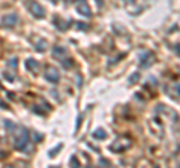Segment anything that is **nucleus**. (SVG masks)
<instances>
[{
  "mask_svg": "<svg viewBox=\"0 0 180 168\" xmlns=\"http://www.w3.org/2000/svg\"><path fill=\"white\" fill-rule=\"evenodd\" d=\"M29 143H30V140H29V131H26L24 128H21L20 131H18L17 137H15V149H17V150H26L29 146Z\"/></svg>",
  "mask_w": 180,
  "mask_h": 168,
  "instance_id": "nucleus-1",
  "label": "nucleus"
},
{
  "mask_svg": "<svg viewBox=\"0 0 180 168\" xmlns=\"http://www.w3.org/2000/svg\"><path fill=\"white\" fill-rule=\"evenodd\" d=\"M27 6H29V9H30V12L35 15L36 18H42L44 15H45V9L39 5V3H36V2H27Z\"/></svg>",
  "mask_w": 180,
  "mask_h": 168,
  "instance_id": "nucleus-2",
  "label": "nucleus"
},
{
  "mask_svg": "<svg viewBox=\"0 0 180 168\" xmlns=\"http://www.w3.org/2000/svg\"><path fill=\"white\" fill-rule=\"evenodd\" d=\"M44 77H45L50 83H57V81L60 80V74H59V71L54 69V68H48V69L45 71Z\"/></svg>",
  "mask_w": 180,
  "mask_h": 168,
  "instance_id": "nucleus-3",
  "label": "nucleus"
},
{
  "mask_svg": "<svg viewBox=\"0 0 180 168\" xmlns=\"http://www.w3.org/2000/svg\"><path fill=\"white\" fill-rule=\"evenodd\" d=\"M77 11L84 15V17H90V9L87 6V3H86V0H78V3H77Z\"/></svg>",
  "mask_w": 180,
  "mask_h": 168,
  "instance_id": "nucleus-4",
  "label": "nucleus"
},
{
  "mask_svg": "<svg viewBox=\"0 0 180 168\" xmlns=\"http://www.w3.org/2000/svg\"><path fill=\"white\" fill-rule=\"evenodd\" d=\"M53 56H54L57 60L62 62L63 59L66 57V48H65V47H60V45L54 47V50H53Z\"/></svg>",
  "mask_w": 180,
  "mask_h": 168,
  "instance_id": "nucleus-5",
  "label": "nucleus"
},
{
  "mask_svg": "<svg viewBox=\"0 0 180 168\" xmlns=\"http://www.w3.org/2000/svg\"><path fill=\"white\" fill-rule=\"evenodd\" d=\"M18 23V17L15 14H9L3 18V26H8V27H14L15 24Z\"/></svg>",
  "mask_w": 180,
  "mask_h": 168,
  "instance_id": "nucleus-6",
  "label": "nucleus"
},
{
  "mask_svg": "<svg viewBox=\"0 0 180 168\" xmlns=\"http://www.w3.org/2000/svg\"><path fill=\"white\" fill-rule=\"evenodd\" d=\"M26 65H27V68L32 71V72H38V68H39V63L35 60V59H29L27 62H26Z\"/></svg>",
  "mask_w": 180,
  "mask_h": 168,
  "instance_id": "nucleus-7",
  "label": "nucleus"
},
{
  "mask_svg": "<svg viewBox=\"0 0 180 168\" xmlns=\"http://www.w3.org/2000/svg\"><path fill=\"white\" fill-rule=\"evenodd\" d=\"M153 54H150V53H147V54H144L143 57H141V60H140V63L143 65V66H149V63H152V59L149 60V57H152Z\"/></svg>",
  "mask_w": 180,
  "mask_h": 168,
  "instance_id": "nucleus-8",
  "label": "nucleus"
},
{
  "mask_svg": "<svg viewBox=\"0 0 180 168\" xmlns=\"http://www.w3.org/2000/svg\"><path fill=\"white\" fill-rule=\"evenodd\" d=\"M93 137L95 138H107V134L104 131H96V132H93Z\"/></svg>",
  "mask_w": 180,
  "mask_h": 168,
  "instance_id": "nucleus-9",
  "label": "nucleus"
},
{
  "mask_svg": "<svg viewBox=\"0 0 180 168\" xmlns=\"http://www.w3.org/2000/svg\"><path fill=\"white\" fill-rule=\"evenodd\" d=\"M5 77H6L9 81H12L15 78V74H14V71H5Z\"/></svg>",
  "mask_w": 180,
  "mask_h": 168,
  "instance_id": "nucleus-10",
  "label": "nucleus"
},
{
  "mask_svg": "<svg viewBox=\"0 0 180 168\" xmlns=\"http://www.w3.org/2000/svg\"><path fill=\"white\" fill-rule=\"evenodd\" d=\"M173 93L174 95H180V84H179V83L173 84Z\"/></svg>",
  "mask_w": 180,
  "mask_h": 168,
  "instance_id": "nucleus-11",
  "label": "nucleus"
},
{
  "mask_svg": "<svg viewBox=\"0 0 180 168\" xmlns=\"http://www.w3.org/2000/svg\"><path fill=\"white\" fill-rule=\"evenodd\" d=\"M36 50H38V51H44V50H45V41H42V42H38V45H36Z\"/></svg>",
  "mask_w": 180,
  "mask_h": 168,
  "instance_id": "nucleus-12",
  "label": "nucleus"
},
{
  "mask_svg": "<svg viewBox=\"0 0 180 168\" xmlns=\"http://www.w3.org/2000/svg\"><path fill=\"white\" fill-rule=\"evenodd\" d=\"M17 63H18V60H17V59H15V57H12V59H11V60L8 62V65H9V66H17Z\"/></svg>",
  "mask_w": 180,
  "mask_h": 168,
  "instance_id": "nucleus-13",
  "label": "nucleus"
},
{
  "mask_svg": "<svg viewBox=\"0 0 180 168\" xmlns=\"http://www.w3.org/2000/svg\"><path fill=\"white\" fill-rule=\"evenodd\" d=\"M71 164H72V165L78 164V162H77V159H75V156H72V159H71ZM78 165H80V164H78Z\"/></svg>",
  "mask_w": 180,
  "mask_h": 168,
  "instance_id": "nucleus-14",
  "label": "nucleus"
},
{
  "mask_svg": "<svg viewBox=\"0 0 180 168\" xmlns=\"http://www.w3.org/2000/svg\"><path fill=\"white\" fill-rule=\"evenodd\" d=\"M99 162H101V164H105V165H110V162H108V161H105V159H101Z\"/></svg>",
  "mask_w": 180,
  "mask_h": 168,
  "instance_id": "nucleus-15",
  "label": "nucleus"
},
{
  "mask_svg": "<svg viewBox=\"0 0 180 168\" xmlns=\"http://www.w3.org/2000/svg\"><path fill=\"white\" fill-rule=\"evenodd\" d=\"M176 53L180 56V45H177V47H176Z\"/></svg>",
  "mask_w": 180,
  "mask_h": 168,
  "instance_id": "nucleus-16",
  "label": "nucleus"
}]
</instances>
